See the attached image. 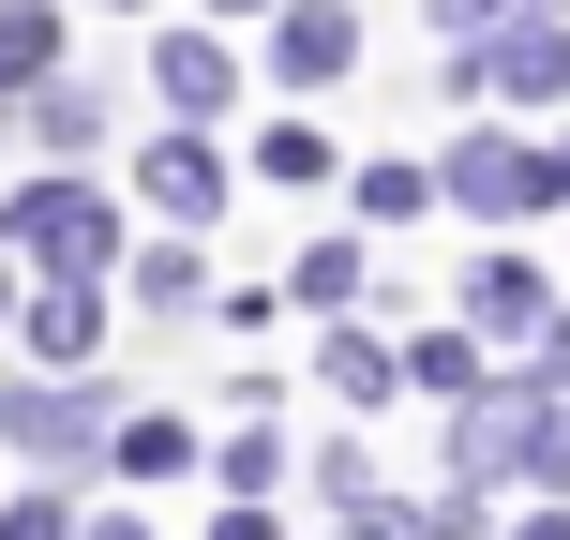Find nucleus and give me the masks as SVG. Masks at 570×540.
Wrapping results in <instances>:
<instances>
[{
  "mask_svg": "<svg viewBox=\"0 0 570 540\" xmlns=\"http://www.w3.org/2000/svg\"><path fill=\"white\" fill-rule=\"evenodd\" d=\"M0 240H16L46 285H106V271H136V240H120L106 180H60V166H30L16 196H0Z\"/></svg>",
  "mask_w": 570,
  "mask_h": 540,
  "instance_id": "1",
  "label": "nucleus"
},
{
  "mask_svg": "<svg viewBox=\"0 0 570 540\" xmlns=\"http://www.w3.org/2000/svg\"><path fill=\"white\" fill-rule=\"evenodd\" d=\"M120 375H0V451H30L46 481H90L120 451Z\"/></svg>",
  "mask_w": 570,
  "mask_h": 540,
  "instance_id": "2",
  "label": "nucleus"
},
{
  "mask_svg": "<svg viewBox=\"0 0 570 540\" xmlns=\"http://www.w3.org/2000/svg\"><path fill=\"white\" fill-rule=\"evenodd\" d=\"M435 180H451V210H481V226H525V210H556V136L481 120V136L435 150Z\"/></svg>",
  "mask_w": 570,
  "mask_h": 540,
  "instance_id": "3",
  "label": "nucleus"
},
{
  "mask_svg": "<svg viewBox=\"0 0 570 540\" xmlns=\"http://www.w3.org/2000/svg\"><path fill=\"white\" fill-rule=\"evenodd\" d=\"M136 196H150V226H166V240H210V226H226V196H240V166H226V136L166 120V136L136 150Z\"/></svg>",
  "mask_w": 570,
  "mask_h": 540,
  "instance_id": "4",
  "label": "nucleus"
},
{
  "mask_svg": "<svg viewBox=\"0 0 570 540\" xmlns=\"http://www.w3.org/2000/svg\"><path fill=\"white\" fill-rule=\"evenodd\" d=\"M256 60H271V90H285V106H315V90H345V76H361V16H345V0H285Z\"/></svg>",
  "mask_w": 570,
  "mask_h": 540,
  "instance_id": "5",
  "label": "nucleus"
},
{
  "mask_svg": "<svg viewBox=\"0 0 570 540\" xmlns=\"http://www.w3.org/2000/svg\"><path fill=\"white\" fill-rule=\"evenodd\" d=\"M150 106H166V120H196V136H210V120L240 106V60L210 46V30H150Z\"/></svg>",
  "mask_w": 570,
  "mask_h": 540,
  "instance_id": "6",
  "label": "nucleus"
},
{
  "mask_svg": "<svg viewBox=\"0 0 570 540\" xmlns=\"http://www.w3.org/2000/svg\"><path fill=\"white\" fill-rule=\"evenodd\" d=\"M240 180H271V196H331V180H361V166H345V136H331L315 106H285V120H256Z\"/></svg>",
  "mask_w": 570,
  "mask_h": 540,
  "instance_id": "7",
  "label": "nucleus"
},
{
  "mask_svg": "<svg viewBox=\"0 0 570 540\" xmlns=\"http://www.w3.org/2000/svg\"><path fill=\"white\" fill-rule=\"evenodd\" d=\"M465 331H481V345H541L556 331V285L495 240V256H465Z\"/></svg>",
  "mask_w": 570,
  "mask_h": 540,
  "instance_id": "8",
  "label": "nucleus"
},
{
  "mask_svg": "<svg viewBox=\"0 0 570 540\" xmlns=\"http://www.w3.org/2000/svg\"><path fill=\"white\" fill-rule=\"evenodd\" d=\"M30 375H90V345H106V285H30Z\"/></svg>",
  "mask_w": 570,
  "mask_h": 540,
  "instance_id": "9",
  "label": "nucleus"
},
{
  "mask_svg": "<svg viewBox=\"0 0 570 540\" xmlns=\"http://www.w3.org/2000/svg\"><path fill=\"white\" fill-rule=\"evenodd\" d=\"M481 90H511V106H570V30H556V16L495 30V46H481Z\"/></svg>",
  "mask_w": 570,
  "mask_h": 540,
  "instance_id": "10",
  "label": "nucleus"
},
{
  "mask_svg": "<svg viewBox=\"0 0 570 540\" xmlns=\"http://www.w3.org/2000/svg\"><path fill=\"white\" fill-rule=\"evenodd\" d=\"M315 391L375 421V405H405V345H375V331H315Z\"/></svg>",
  "mask_w": 570,
  "mask_h": 540,
  "instance_id": "11",
  "label": "nucleus"
},
{
  "mask_svg": "<svg viewBox=\"0 0 570 540\" xmlns=\"http://www.w3.org/2000/svg\"><path fill=\"white\" fill-rule=\"evenodd\" d=\"M60 76H76L60 0H0V90H60Z\"/></svg>",
  "mask_w": 570,
  "mask_h": 540,
  "instance_id": "12",
  "label": "nucleus"
},
{
  "mask_svg": "<svg viewBox=\"0 0 570 540\" xmlns=\"http://www.w3.org/2000/svg\"><path fill=\"white\" fill-rule=\"evenodd\" d=\"M210 465V435L180 421V405H136V421H120V451H106V481H196Z\"/></svg>",
  "mask_w": 570,
  "mask_h": 540,
  "instance_id": "13",
  "label": "nucleus"
},
{
  "mask_svg": "<svg viewBox=\"0 0 570 540\" xmlns=\"http://www.w3.org/2000/svg\"><path fill=\"white\" fill-rule=\"evenodd\" d=\"M405 391H421V405H451V421H465V405L495 391V361H481V331H405Z\"/></svg>",
  "mask_w": 570,
  "mask_h": 540,
  "instance_id": "14",
  "label": "nucleus"
},
{
  "mask_svg": "<svg viewBox=\"0 0 570 540\" xmlns=\"http://www.w3.org/2000/svg\"><path fill=\"white\" fill-rule=\"evenodd\" d=\"M421 210H451L435 150H375V166H361V226H421Z\"/></svg>",
  "mask_w": 570,
  "mask_h": 540,
  "instance_id": "15",
  "label": "nucleus"
},
{
  "mask_svg": "<svg viewBox=\"0 0 570 540\" xmlns=\"http://www.w3.org/2000/svg\"><path fill=\"white\" fill-rule=\"evenodd\" d=\"M120 285H136L150 315H196V301H210V256H196V240H136V271H120Z\"/></svg>",
  "mask_w": 570,
  "mask_h": 540,
  "instance_id": "16",
  "label": "nucleus"
},
{
  "mask_svg": "<svg viewBox=\"0 0 570 540\" xmlns=\"http://www.w3.org/2000/svg\"><path fill=\"white\" fill-rule=\"evenodd\" d=\"M285 301H315V315H345V301H375V256H361V240H315V256L285 271Z\"/></svg>",
  "mask_w": 570,
  "mask_h": 540,
  "instance_id": "17",
  "label": "nucleus"
},
{
  "mask_svg": "<svg viewBox=\"0 0 570 540\" xmlns=\"http://www.w3.org/2000/svg\"><path fill=\"white\" fill-rule=\"evenodd\" d=\"M30 136H46V150H106V90H90V76L30 90Z\"/></svg>",
  "mask_w": 570,
  "mask_h": 540,
  "instance_id": "18",
  "label": "nucleus"
},
{
  "mask_svg": "<svg viewBox=\"0 0 570 540\" xmlns=\"http://www.w3.org/2000/svg\"><path fill=\"white\" fill-rule=\"evenodd\" d=\"M525 495L570 511V405H556V391H541V421H525Z\"/></svg>",
  "mask_w": 570,
  "mask_h": 540,
  "instance_id": "19",
  "label": "nucleus"
},
{
  "mask_svg": "<svg viewBox=\"0 0 570 540\" xmlns=\"http://www.w3.org/2000/svg\"><path fill=\"white\" fill-rule=\"evenodd\" d=\"M0 540H90V526H76V481H30V495H0Z\"/></svg>",
  "mask_w": 570,
  "mask_h": 540,
  "instance_id": "20",
  "label": "nucleus"
},
{
  "mask_svg": "<svg viewBox=\"0 0 570 540\" xmlns=\"http://www.w3.org/2000/svg\"><path fill=\"white\" fill-rule=\"evenodd\" d=\"M210 465H226V495H285V435H271V421H240Z\"/></svg>",
  "mask_w": 570,
  "mask_h": 540,
  "instance_id": "21",
  "label": "nucleus"
},
{
  "mask_svg": "<svg viewBox=\"0 0 570 540\" xmlns=\"http://www.w3.org/2000/svg\"><path fill=\"white\" fill-rule=\"evenodd\" d=\"M525 16H570V0H435L451 46H495V30H525Z\"/></svg>",
  "mask_w": 570,
  "mask_h": 540,
  "instance_id": "22",
  "label": "nucleus"
},
{
  "mask_svg": "<svg viewBox=\"0 0 570 540\" xmlns=\"http://www.w3.org/2000/svg\"><path fill=\"white\" fill-rule=\"evenodd\" d=\"M315 495H331V511H375V451H361V435H331V451H315Z\"/></svg>",
  "mask_w": 570,
  "mask_h": 540,
  "instance_id": "23",
  "label": "nucleus"
},
{
  "mask_svg": "<svg viewBox=\"0 0 570 540\" xmlns=\"http://www.w3.org/2000/svg\"><path fill=\"white\" fill-rule=\"evenodd\" d=\"M331 540H421V495H375V511H345Z\"/></svg>",
  "mask_w": 570,
  "mask_h": 540,
  "instance_id": "24",
  "label": "nucleus"
},
{
  "mask_svg": "<svg viewBox=\"0 0 570 540\" xmlns=\"http://www.w3.org/2000/svg\"><path fill=\"white\" fill-rule=\"evenodd\" d=\"M525 375H541V391L570 405V315H556V331H541V345H525Z\"/></svg>",
  "mask_w": 570,
  "mask_h": 540,
  "instance_id": "25",
  "label": "nucleus"
},
{
  "mask_svg": "<svg viewBox=\"0 0 570 540\" xmlns=\"http://www.w3.org/2000/svg\"><path fill=\"white\" fill-rule=\"evenodd\" d=\"M210 540H285V511H271V495H240V511H210Z\"/></svg>",
  "mask_w": 570,
  "mask_h": 540,
  "instance_id": "26",
  "label": "nucleus"
},
{
  "mask_svg": "<svg viewBox=\"0 0 570 540\" xmlns=\"http://www.w3.org/2000/svg\"><path fill=\"white\" fill-rule=\"evenodd\" d=\"M90 540H166V526H136V511H90Z\"/></svg>",
  "mask_w": 570,
  "mask_h": 540,
  "instance_id": "27",
  "label": "nucleus"
},
{
  "mask_svg": "<svg viewBox=\"0 0 570 540\" xmlns=\"http://www.w3.org/2000/svg\"><path fill=\"white\" fill-rule=\"evenodd\" d=\"M511 540H570V511H541V495H525V526H511Z\"/></svg>",
  "mask_w": 570,
  "mask_h": 540,
  "instance_id": "28",
  "label": "nucleus"
},
{
  "mask_svg": "<svg viewBox=\"0 0 570 540\" xmlns=\"http://www.w3.org/2000/svg\"><path fill=\"white\" fill-rule=\"evenodd\" d=\"M16 315H30V285H16V271H0V331H16Z\"/></svg>",
  "mask_w": 570,
  "mask_h": 540,
  "instance_id": "29",
  "label": "nucleus"
},
{
  "mask_svg": "<svg viewBox=\"0 0 570 540\" xmlns=\"http://www.w3.org/2000/svg\"><path fill=\"white\" fill-rule=\"evenodd\" d=\"M210 16H256V30H271V16H285V0H210Z\"/></svg>",
  "mask_w": 570,
  "mask_h": 540,
  "instance_id": "30",
  "label": "nucleus"
},
{
  "mask_svg": "<svg viewBox=\"0 0 570 540\" xmlns=\"http://www.w3.org/2000/svg\"><path fill=\"white\" fill-rule=\"evenodd\" d=\"M556 210H570V136H556Z\"/></svg>",
  "mask_w": 570,
  "mask_h": 540,
  "instance_id": "31",
  "label": "nucleus"
},
{
  "mask_svg": "<svg viewBox=\"0 0 570 540\" xmlns=\"http://www.w3.org/2000/svg\"><path fill=\"white\" fill-rule=\"evenodd\" d=\"M90 16H150V0H90Z\"/></svg>",
  "mask_w": 570,
  "mask_h": 540,
  "instance_id": "32",
  "label": "nucleus"
}]
</instances>
